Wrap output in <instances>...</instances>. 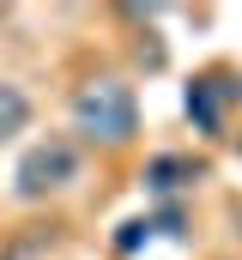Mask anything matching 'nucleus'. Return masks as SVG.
<instances>
[{
  "instance_id": "nucleus-2",
  "label": "nucleus",
  "mask_w": 242,
  "mask_h": 260,
  "mask_svg": "<svg viewBox=\"0 0 242 260\" xmlns=\"http://www.w3.org/2000/svg\"><path fill=\"white\" fill-rule=\"evenodd\" d=\"M73 176H79V151H73L67 139H43V145H31V151L18 157L12 188H18L24 200H43V194H60Z\"/></svg>"
},
{
  "instance_id": "nucleus-4",
  "label": "nucleus",
  "mask_w": 242,
  "mask_h": 260,
  "mask_svg": "<svg viewBox=\"0 0 242 260\" xmlns=\"http://www.w3.org/2000/svg\"><path fill=\"white\" fill-rule=\"evenodd\" d=\"M200 176H206V164H194V157H158V164L145 170V182H152L158 194H170L182 182H200Z\"/></svg>"
},
{
  "instance_id": "nucleus-5",
  "label": "nucleus",
  "mask_w": 242,
  "mask_h": 260,
  "mask_svg": "<svg viewBox=\"0 0 242 260\" xmlns=\"http://www.w3.org/2000/svg\"><path fill=\"white\" fill-rule=\"evenodd\" d=\"M24 121H31V97H24L18 85H0V139L24 133Z\"/></svg>"
},
{
  "instance_id": "nucleus-3",
  "label": "nucleus",
  "mask_w": 242,
  "mask_h": 260,
  "mask_svg": "<svg viewBox=\"0 0 242 260\" xmlns=\"http://www.w3.org/2000/svg\"><path fill=\"white\" fill-rule=\"evenodd\" d=\"M242 85L230 73H206V79H194L188 85V121L200 133H224V103H236Z\"/></svg>"
},
{
  "instance_id": "nucleus-1",
  "label": "nucleus",
  "mask_w": 242,
  "mask_h": 260,
  "mask_svg": "<svg viewBox=\"0 0 242 260\" xmlns=\"http://www.w3.org/2000/svg\"><path fill=\"white\" fill-rule=\"evenodd\" d=\"M73 121L85 139H103V145H127L139 127V103L121 79H91L79 97H73Z\"/></svg>"
}]
</instances>
